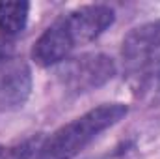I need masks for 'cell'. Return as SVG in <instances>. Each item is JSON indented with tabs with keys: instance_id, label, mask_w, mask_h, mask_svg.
Wrapping results in <instances>:
<instances>
[{
	"instance_id": "6da1fadb",
	"label": "cell",
	"mask_w": 160,
	"mask_h": 159,
	"mask_svg": "<svg viewBox=\"0 0 160 159\" xmlns=\"http://www.w3.org/2000/svg\"><path fill=\"white\" fill-rule=\"evenodd\" d=\"M128 109L123 103H104L86 114L56 129L48 139L41 142L34 159H75L80 152L93 142L99 133L116 125Z\"/></svg>"
},
{
	"instance_id": "7a4b0ae2",
	"label": "cell",
	"mask_w": 160,
	"mask_h": 159,
	"mask_svg": "<svg viewBox=\"0 0 160 159\" xmlns=\"http://www.w3.org/2000/svg\"><path fill=\"white\" fill-rule=\"evenodd\" d=\"M32 92L30 66L13 54L11 41L0 38V111H15Z\"/></svg>"
},
{
	"instance_id": "3957f363",
	"label": "cell",
	"mask_w": 160,
	"mask_h": 159,
	"mask_svg": "<svg viewBox=\"0 0 160 159\" xmlns=\"http://www.w3.org/2000/svg\"><path fill=\"white\" fill-rule=\"evenodd\" d=\"M116 75V64L106 54H82L65 62L60 69L62 82L75 94L89 92Z\"/></svg>"
},
{
	"instance_id": "277c9868",
	"label": "cell",
	"mask_w": 160,
	"mask_h": 159,
	"mask_svg": "<svg viewBox=\"0 0 160 159\" xmlns=\"http://www.w3.org/2000/svg\"><path fill=\"white\" fill-rule=\"evenodd\" d=\"M121 56L134 73L149 68L160 56V21L132 28L123 40Z\"/></svg>"
},
{
	"instance_id": "5b68a950",
	"label": "cell",
	"mask_w": 160,
	"mask_h": 159,
	"mask_svg": "<svg viewBox=\"0 0 160 159\" xmlns=\"http://www.w3.org/2000/svg\"><path fill=\"white\" fill-rule=\"evenodd\" d=\"M63 21L75 40V45L89 43L114 25L116 11L106 4H89L69 11L63 15Z\"/></svg>"
},
{
	"instance_id": "8992f818",
	"label": "cell",
	"mask_w": 160,
	"mask_h": 159,
	"mask_svg": "<svg viewBox=\"0 0 160 159\" xmlns=\"http://www.w3.org/2000/svg\"><path fill=\"white\" fill-rule=\"evenodd\" d=\"M75 40L63 21V17L56 19L32 47V58L41 68L56 66L67 60L69 52L75 49Z\"/></svg>"
},
{
	"instance_id": "52a82bcc",
	"label": "cell",
	"mask_w": 160,
	"mask_h": 159,
	"mask_svg": "<svg viewBox=\"0 0 160 159\" xmlns=\"http://www.w3.org/2000/svg\"><path fill=\"white\" fill-rule=\"evenodd\" d=\"M28 15V2H0V38L11 41L19 36L26 28Z\"/></svg>"
},
{
	"instance_id": "ba28073f",
	"label": "cell",
	"mask_w": 160,
	"mask_h": 159,
	"mask_svg": "<svg viewBox=\"0 0 160 159\" xmlns=\"http://www.w3.org/2000/svg\"><path fill=\"white\" fill-rule=\"evenodd\" d=\"M41 142H43V137L36 135V137H28L17 144L0 148V159H34Z\"/></svg>"
}]
</instances>
